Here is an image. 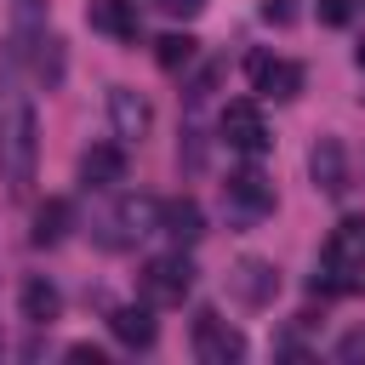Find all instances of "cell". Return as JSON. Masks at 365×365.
I'll return each instance as SVG.
<instances>
[{"label":"cell","mask_w":365,"mask_h":365,"mask_svg":"<svg viewBox=\"0 0 365 365\" xmlns=\"http://www.w3.org/2000/svg\"><path fill=\"white\" fill-rule=\"evenodd\" d=\"M34 165H40V120H34V103L23 91H6L0 97V171H6V188L23 194L34 182Z\"/></svg>","instance_id":"6da1fadb"},{"label":"cell","mask_w":365,"mask_h":365,"mask_svg":"<svg viewBox=\"0 0 365 365\" xmlns=\"http://www.w3.org/2000/svg\"><path fill=\"white\" fill-rule=\"evenodd\" d=\"M319 268H325V279H314V285H325V291H354L359 285V274H365V217H342L325 234Z\"/></svg>","instance_id":"7a4b0ae2"},{"label":"cell","mask_w":365,"mask_h":365,"mask_svg":"<svg viewBox=\"0 0 365 365\" xmlns=\"http://www.w3.org/2000/svg\"><path fill=\"white\" fill-rule=\"evenodd\" d=\"M194 291V262L182 251H165V257H148L143 262V302L154 308H182V297Z\"/></svg>","instance_id":"3957f363"},{"label":"cell","mask_w":365,"mask_h":365,"mask_svg":"<svg viewBox=\"0 0 365 365\" xmlns=\"http://www.w3.org/2000/svg\"><path fill=\"white\" fill-rule=\"evenodd\" d=\"M194 359L200 365H234V359H245V336L217 308H200L194 314Z\"/></svg>","instance_id":"277c9868"},{"label":"cell","mask_w":365,"mask_h":365,"mask_svg":"<svg viewBox=\"0 0 365 365\" xmlns=\"http://www.w3.org/2000/svg\"><path fill=\"white\" fill-rule=\"evenodd\" d=\"M222 143H228L234 154L257 160V154L274 148V131H268V120H262L257 103H228V108H222Z\"/></svg>","instance_id":"5b68a950"},{"label":"cell","mask_w":365,"mask_h":365,"mask_svg":"<svg viewBox=\"0 0 365 365\" xmlns=\"http://www.w3.org/2000/svg\"><path fill=\"white\" fill-rule=\"evenodd\" d=\"M245 74H251V91L274 97V103H291L302 91V63L291 57H274V51H251L245 57Z\"/></svg>","instance_id":"8992f818"},{"label":"cell","mask_w":365,"mask_h":365,"mask_svg":"<svg viewBox=\"0 0 365 365\" xmlns=\"http://www.w3.org/2000/svg\"><path fill=\"white\" fill-rule=\"evenodd\" d=\"M108 120H114V137H120V143H143V137L154 131V108H148V97L131 91V86H108Z\"/></svg>","instance_id":"52a82bcc"},{"label":"cell","mask_w":365,"mask_h":365,"mask_svg":"<svg viewBox=\"0 0 365 365\" xmlns=\"http://www.w3.org/2000/svg\"><path fill=\"white\" fill-rule=\"evenodd\" d=\"M228 291H234L245 308H268V302L279 297V268L262 262V257H240L234 274H228Z\"/></svg>","instance_id":"ba28073f"},{"label":"cell","mask_w":365,"mask_h":365,"mask_svg":"<svg viewBox=\"0 0 365 365\" xmlns=\"http://www.w3.org/2000/svg\"><path fill=\"white\" fill-rule=\"evenodd\" d=\"M308 177H314V188L319 194H348V148L336 143V137H319L314 148H308Z\"/></svg>","instance_id":"9c48e42d"},{"label":"cell","mask_w":365,"mask_h":365,"mask_svg":"<svg viewBox=\"0 0 365 365\" xmlns=\"http://www.w3.org/2000/svg\"><path fill=\"white\" fill-rule=\"evenodd\" d=\"M222 200H228L240 217H268V211H274V182H268L257 165H245V171H234V177L222 182Z\"/></svg>","instance_id":"30bf717a"},{"label":"cell","mask_w":365,"mask_h":365,"mask_svg":"<svg viewBox=\"0 0 365 365\" xmlns=\"http://www.w3.org/2000/svg\"><path fill=\"white\" fill-rule=\"evenodd\" d=\"M103 228H114V234H108V245L143 240V234H154V228H160V200H148V194H137V200H120V211H114Z\"/></svg>","instance_id":"8fae6325"},{"label":"cell","mask_w":365,"mask_h":365,"mask_svg":"<svg viewBox=\"0 0 365 365\" xmlns=\"http://www.w3.org/2000/svg\"><path fill=\"white\" fill-rule=\"evenodd\" d=\"M86 23H91L97 34H108V40H137V34H143L137 0H91V6H86Z\"/></svg>","instance_id":"7c38bea8"},{"label":"cell","mask_w":365,"mask_h":365,"mask_svg":"<svg viewBox=\"0 0 365 365\" xmlns=\"http://www.w3.org/2000/svg\"><path fill=\"white\" fill-rule=\"evenodd\" d=\"M80 182H86V188H114V182H125V148H120V143L86 148V154H80Z\"/></svg>","instance_id":"4fadbf2b"},{"label":"cell","mask_w":365,"mask_h":365,"mask_svg":"<svg viewBox=\"0 0 365 365\" xmlns=\"http://www.w3.org/2000/svg\"><path fill=\"white\" fill-rule=\"evenodd\" d=\"M108 331H114L125 348H154V336H160L154 302H125V308H114V314H108Z\"/></svg>","instance_id":"5bb4252c"},{"label":"cell","mask_w":365,"mask_h":365,"mask_svg":"<svg viewBox=\"0 0 365 365\" xmlns=\"http://www.w3.org/2000/svg\"><path fill=\"white\" fill-rule=\"evenodd\" d=\"M160 234H171L177 245H194V240L205 234V211H200L194 200H165V205H160Z\"/></svg>","instance_id":"9a60e30c"},{"label":"cell","mask_w":365,"mask_h":365,"mask_svg":"<svg viewBox=\"0 0 365 365\" xmlns=\"http://www.w3.org/2000/svg\"><path fill=\"white\" fill-rule=\"evenodd\" d=\"M57 314H63V291H57L51 279H40V274L23 279V319H29V325H51Z\"/></svg>","instance_id":"2e32d148"},{"label":"cell","mask_w":365,"mask_h":365,"mask_svg":"<svg viewBox=\"0 0 365 365\" xmlns=\"http://www.w3.org/2000/svg\"><path fill=\"white\" fill-rule=\"evenodd\" d=\"M46 34V0H11V51L23 57Z\"/></svg>","instance_id":"e0dca14e"},{"label":"cell","mask_w":365,"mask_h":365,"mask_svg":"<svg viewBox=\"0 0 365 365\" xmlns=\"http://www.w3.org/2000/svg\"><path fill=\"white\" fill-rule=\"evenodd\" d=\"M68 228H74V205L68 200H46L34 211V245H57Z\"/></svg>","instance_id":"ac0fdd59"},{"label":"cell","mask_w":365,"mask_h":365,"mask_svg":"<svg viewBox=\"0 0 365 365\" xmlns=\"http://www.w3.org/2000/svg\"><path fill=\"white\" fill-rule=\"evenodd\" d=\"M154 63L171 68V74L188 68V63H194V34H160V40H154Z\"/></svg>","instance_id":"d6986e66"},{"label":"cell","mask_w":365,"mask_h":365,"mask_svg":"<svg viewBox=\"0 0 365 365\" xmlns=\"http://www.w3.org/2000/svg\"><path fill=\"white\" fill-rule=\"evenodd\" d=\"M314 11H319L325 29H342V23L354 17V0H314Z\"/></svg>","instance_id":"ffe728a7"},{"label":"cell","mask_w":365,"mask_h":365,"mask_svg":"<svg viewBox=\"0 0 365 365\" xmlns=\"http://www.w3.org/2000/svg\"><path fill=\"white\" fill-rule=\"evenodd\" d=\"M262 23L291 29V23H297V0H262Z\"/></svg>","instance_id":"44dd1931"},{"label":"cell","mask_w":365,"mask_h":365,"mask_svg":"<svg viewBox=\"0 0 365 365\" xmlns=\"http://www.w3.org/2000/svg\"><path fill=\"white\" fill-rule=\"evenodd\" d=\"M148 6H160V11H165V17H182V23H188V17H200V11H205V0H148Z\"/></svg>","instance_id":"7402d4cb"},{"label":"cell","mask_w":365,"mask_h":365,"mask_svg":"<svg viewBox=\"0 0 365 365\" xmlns=\"http://www.w3.org/2000/svg\"><path fill=\"white\" fill-rule=\"evenodd\" d=\"M336 359H365V331H348L336 342Z\"/></svg>","instance_id":"603a6c76"},{"label":"cell","mask_w":365,"mask_h":365,"mask_svg":"<svg viewBox=\"0 0 365 365\" xmlns=\"http://www.w3.org/2000/svg\"><path fill=\"white\" fill-rule=\"evenodd\" d=\"M68 359H74V365H103V348H91V342H74V348H68Z\"/></svg>","instance_id":"cb8c5ba5"},{"label":"cell","mask_w":365,"mask_h":365,"mask_svg":"<svg viewBox=\"0 0 365 365\" xmlns=\"http://www.w3.org/2000/svg\"><path fill=\"white\" fill-rule=\"evenodd\" d=\"M354 57H359V68H365V40H359V51H354Z\"/></svg>","instance_id":"d4e9b609"}]
</instances>
